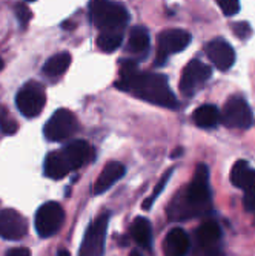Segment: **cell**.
<instances>
[{"mask_svg":"<svg viewBox=\"0 0 255 256\" xmlns=\"http://www.w3.org/2000/svg\"><path fill=\"white\" fill-rule=\"evenodd\" d=\"M137 63L131 57L120 60V72L115 88L152 104L175 109L178 102L169 88L168 77L155 72H142Z\"/></svg>","mask_w":255,"mask_h":256,"instance_id":"obj_1","label":"cell"},{"mask_svg":"<svg viewBox=\"0 0 255 256\" xmlns=\"http://www.w3.org/2000/svg\"><path fill=\"white\" fill-rule=\"evenodd\" d=\"M212 201L209 189V170L207 166L200 162L195 168L194 176L186 188H183L172 198L166 208L171 221H186L211 214Z\"/></svg>","mask_w":255,"mask_h":256,"instance_id":"obj_2","label":"cell"},{"mask_svg":"<svg viewBox=\"0 0 255 256\" xmlns=\"http://www.w3.org/2000/svg\"><path fill=\"white\" fill-rule=\"evenodd\" d=\"M92 160V149L85 140H74L60 150L46 155L43 172L51 180H62L69 172H74Z\"/></svg>","mask_w":255,"mask_h":256,"instance_id":"obj_3","label":"cell"},{"mask_svg":"<svg viewBox=\"0 0 255 256\" xmlns=\"http://www.w3.org/2000/svg\"><path fill=\"white\" fill-rule=\"evenodd\" d=\"M89 17L100 31L103 30H123L129 20V14L122 4L111 0H91Z\"/></svg>","mask_w":255,"mask_h":256,"instance_id":"obj_4","label":"cell"},{"mask_svg":"<svg viewBox=\"0 0 255 256\" xmlns=\"http://www.w3.org/2000/svg\"><path fill=\"white\" fill-rule=\"evenodd\" d=\"M46 103V92L43 84L39 82H28L23 84L17 96H16V106L20 114L27 118H36L40 115Z\"/></svg>","mask_w":255,"mask_h":256,"instance_id":"obj_5","label":"cell"},{"mask_svg":"<svg viewBox=\"0 0 255 256\" xmlns=\"http://www.w3.org/2000/svg\"><path fill=\"white\" fill-rule=\"evenodd\" d=\"M79 129L76 115L68 109H57L43 128L45 138L51 143H60L71 138Z\"/></svg>","mask_w":255,"mask_h":256,"instance_id":"obj_6","label":"cell"},{"mask_svg":"<svg viewBox=\"0 0 255 256\" xmlns=\"http://www.w3.org/2000/svg\"><path fill=\"white\" fill-rule=\"evenodd\" d=\"M65 222V210L56 201H48L39 207L36 214L34 226L39 236L50 238L56 235Z\"/></svg>","mask_w":255,"mask_h":256,"instance_id":"obj_7","label":"cell"},{"mask_svg":"<svg viewBox=\"0 0 255 256\" xmlns=\"http://www.w3.org/2000/svg\"><path fill=\"white\" fill-rule=\"evenodd\" d=\"M109 215L102 214L94 222H91L85 232V236L80 246V256H100L105 252V240L108 232Z\"/></svg>","mask_w":255,"mask_h":256,"instance_id":"obj_8","label":"cell"},{"mask_svg":"<svg viewBox=\"0 0 255 256\" xmlns=\"http://www.w3.org/2000/svg\"><path fill=\"white\" fill-rule=\"evenodd\" d=\"M221 123L230 129H247L252 124V112L241 96L229 97L221 110Z\"/></svg>","mask_w":255,"mask_h":256,"instance_id":"obj_9","label":"cell"},{"mask_svg":"<svg viewBox=\"0 0 255 256\" xmlns=\"http://www.w3.org/2000/svg\"><path fill=\"white\" fill-rule=\"evenodd\" d=\"M191 43V34L184 30H166L158 36V48L154 64H165L171 54L180 52Z\"/></svg>","mask_w":255,"mask_h":256,"instance_id":"obj_10","label":"cell"},{"mask_svg":"<svg viewBox=\"0 0 255 256\" xmlns=\"http://www.w3.org/2000/svg\"><path fill=\"white\" fill-rule=\"evenodd\" d=\"M211 76H212L211 66L204 64L200 60H191L186 66H184L180 83H178L181 94L186 97L194 96L195 90L209 80Z\"/></svg>","mask_w":255,"mask_h":256,"instance_id":"obj_11","label":"cell"},{"mask_svg":"<svg viewBox=\"0 0 255 256\" xmlns=\"http://www.w3.org/2000/svg\"><path fill=\"white\" fill-rule=\"evenodd\" d=\"M195 246L204 254H214L218 252L221 241V228L217 221L207 220L195 230Z\"/></svg>","mask_w":255,"mask_h":256,"instance_id":"obj_12","label":"cell"},{"mask_svg":"<svg viewBox=\"0 0 255 256\" xmlns=\"http://www.w3.org/2000/svg\"><path fill=\"white\" fill-rule=\"evenodd\" d=\"M28 234V222L14 208L0 212V236L8 241L22 240Z\"/></svg>","mask_w":255,"mask_h":256,"instance_id":"obj_13","label":"cell"},{"mask_svg":"<svg viewBox=\"0 0 255 256\" xmlns=\"http://www.w3.org/2000/svg\"><path fill=\"white\" fill-rule=\"evenodd\" d=\"M206 56L212 62V64L220 71H227L234 66L235 51L224 38H214L204 46Z\"/></svg>","mask_w":255,"mask_h":256,"instance_id":"obj_14","label":"cell"},{"mask_svg":"<svg viewBox=\"0 0 255 256\" xmlns=\"http://www.w3.org/2000/svg\"><path fill=\"white\" fill-rule=\"evenodd\" d=\"M149 50H151V38L146 28L134 26L128 37L126 50H125L126 54L137 62H142L148 57Z\"/></svg>","mask_w":255,"mask_h":256,"instance_id":"obj_15","label":"cell"},{"mask_svg":"<svg viewBox=\"0 0 255 256\" xmlns=\"http://www.w3.org/2000/svg\"><path fill=\"white\" fill-rule=\"evenodd\" d=\"M125 175V166L119 161H111L103 168L97 181L92 186V195H102Z\"/></svg>","mask_w":255,"mask_h":256,"instance_id":"obj_16","label":"cell"},{"mask_svg":"<svg viewBox=\"0 0 255 256\" xmlns=\"http://www.w3.org/2000/svg\"><path fill=\"white\" fill-rule=\"evenodd\" d=\"M161 247H163V253L168 256H183L188 253L191 247V240L183 228L174 227L168 232Z\"/></svg>","mask_w":255,"mask_h":256,"instance_id":"obj_17","label":"cell"},{"mask_svg":"<svg viewBox=\"0 0 255 256\" xmlns=\"http://www.w3.org/2000/svg\"><path fill=\"white\" fill-rule=\"evenodd\" d=\"M230 182L243 192L255 188V169L249 166L247 161H237L230 170Z\"/></svg>","mask_w":255,"mask_h":256,"instance_id":"obj_18","label":"cell"},{"mask_svg":"<svg viewBox=\"0 0 255 256\" xmlns=\"http://www.w3.org/2000/svg\"><path fill=\"white\" fill-rule=\"evenodd\" d=\"M192 122L201 129H212L221 123V112L214 104H203L192 112Z\"/></svg>","mask_w":255,"mask_h":256,"instance_id":"obj_19","label":"cell"},{"mask_svg":"<svg viewBox=\"0 0 255 256\" xmlns=\"http://www.w3.org/2000/svg\"><path fill=\"white\" fill-rule=\"evenodd\" d=\"M129 234L132 241L142 248H151L152 244V227L151 222L143 218V216H137L131 227H129Z\"/></svg>","mask_w":255,"mask_h":256,"instance_id":"obj_20","label":"cell"},{"mask_svg":"<svg viewBox=\"0 0 255 256\" xmlns=\"http://www.w3.org/2000/svg\"><path fill=\"white\" fill-rule=\"evenodd\" d=\"M71 54L69 52H59L54 54L53 57H50L48 60L45 62L42 71L45 76L48 77H59L62 74L66 72V69L71 64Z\"/></svg>","mask_w":255,"mask_h":256,"instance_id":"obj_21","label":"cell"},{"mask_svg":"<svg viewBox=\"0 0 255 256\" xmlns=\"http://www.w3.org/2000/svg\"><path fill=\"white\" fill-rule=\"evenodd\" d=\"M123 42L122 30H103L97 37V46L103 52H114L119 50Z\"/></svg>","mask_w":255,"mask_h":256,"instance_id":"obj_22","label":"cell"},{"mask_svg":"<svg viewBox=\"0 0 255 256\" xmlns=\"http://www.w3.org/2000/svg\"><path fill=\"white\" fill-rule=\"evenodd\" d=\"M19 129L16 118L10 114V110L4 106H0V130L5 135H14Z\"/></svg>","mask_w":255,"mask_h":256,"instance_id":"obj_23","label":"cell"},{"mask_svg":"<svg viewBox=\"0 0 255 256\" xmlns=\"http://www.w3.org/2000/svg\"><path fill=\"white\" fill-rule=\"evenodd\" d=\"M171 175H172V169H169V170H166L165 174H163V176H161V180L158 181V184L155 186V189H154V192H152V195L142 204V207L145 208V210H148V208L151 207V204L154 202V200L163 192V189H165V186H166V182L169 181V178H171Z\"/></svg>","mask_w":255,"mask_h":256,"instance_id":"obj_24","label":"cell"},{"mask_svg":"<svg viewBox=\"0 0 255 256\" xmlns=\"http://www.w3.org/2000/svg\"><path fill=\"white\" fill-rule=\"evenodd\" d=\"M16 16H17L20 28L22 30H27L28 25H30V22H31V18H33V12L28 8V5H25V4H17L16 5Z\"/></svg>","mask_w":255,"mask_h":256,"instance_id":"obj_25","label":"cell"},{"mask_svg":"<svg viewBox=\"0 0 255 256\" xmlns=\"http://www.w3.org/2000/svg\"><path fill=\"white\" fill-rule=\"evenodd\" d=\"M215 2L227 17L235 16L240 11V0H215Z\"/></svg>","mask_w":255,"mask_h":256,"instance_id":"obj_26","label":"cell"},{"mask_svg":"<svg viewBox=\"0 0 255 256\" xmlns=\"http://www.w3.org/2000/svg\"><path fill=\"white\" fill-rule=\"evenodd\" d=\"M232 30H234V34L238 38H247L252 34V30L249 26V23H246V22H237V23H234Z\"/></svg>","mask_w":255,"mask_h":256,"instance_id":"obj_27","label":"cell"},{"mask_svg":"<svg viewBox=\"0 0 255 256\" xmlns=\"http://www.w3.org/2000/svg\"><path fill=\"white\" fill-rule=\"evenodd\" d=\"M243 204H244V208H246L247 212L255 214V188H252V189L244 192Z\"/></svg>","mask_w":255,"mask_h":256,"instance_id":"obj_28","label":"cell"},{"mask_svg":"<svg viewBox=\"0 0 255 256\" xmlns=\"http://www.w3.org/2000/svg\"><path fill=\"white\" fill-rule=\"evenodd\" d=\"M7 256H30V250L25 248V247H17V248H10L5 252Z\"/></svg>","mask_w":255,"mask_h":256,"instance_id":"obj_29","label":"cell"},{"mask_svg":"<svg viewBox=\"0 0 255 256\" xmlns=\"http://www.w3.org/2000/svg\"><path fill=\"white\" fill-rule=\"evenodd\" d=\"M76 25H74V23L73 22H65L63 23V28H74Z\"/></svg>","mask_w":255,"mask_h":256,"instance_id":"obj_30","label":"cell"},{"mask_svg":"<svg viewBox=\"0 0 255 256\" xmlns=\"http://www.w3.org/2000/svg\"><path fill=\"white\" fill-rule=\"evenodd\" d=\"M2 69H4V60L0 58V71H2Z\"/></svg>","mask_w":255,"mask_h":256,"instance_id":"obj_31","label":"cell"},{"mask_svg":"<svg viewBox=\"0 0 255 256\" xmlns=\"http://www.w3.org/2000/svg\"><path fill=\"white\" fill-rule=\"evenodd\" d=\"M27 2H36V0H27Z\"/></svg>","mask_w":255,"mask_h":256,"instance_id":"obj_32","label":"cell"}]
</instances>
